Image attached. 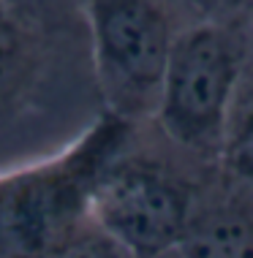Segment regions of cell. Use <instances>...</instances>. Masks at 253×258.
<instances>
[{"instance_id":"obj_1","label":"cell","mask_w":253,"mask_h":258,"mask_svg":"<svg viewBox=\"0 0 253 258\" xmlns=\"http://www.w3.org/2000/svg\"><path fill=\"white\" fill-rule=\"evenodd\" d=\"M104 117L84 0H0V171L68 150Z\"/></svg>"},{"instance_id":"obj_2","label":"cell","mask_w":253,"mask_h":258,"mask_svg":"<svg viewBox=\"0 0 253 258\" xmlns=\"http://www.w3.org/2000/svg\"><path fill=\"white\" fill-rule=\"evenodd\" d=\"M218 163L196 158L147 122H123L90 182L87 212L139 258L177 253L193 201Z\"/></svg>"},{"instance_id":"obj_3","label":"cell","mask_w":253,"mask_h":258,"mask_svg":"<svg viewBox=\"0 0 253 258\" xmlns=\"http://www.w3.org/2000/svg\"><path fill=\"white\" fill-rule=\"evenodd\" d=\"M250 44L253 19L201 17L174 44L153 125L207 163H221Z\"/></svg>"},{"instance_id":"obj_4","label":"cell","mask_w":253,"mask_h":258,"mask_svg":"<svg viewBox=\"0 0 253 258\" xmlns=\"http://www.w3.org/2000/svg\"><path fill=\"white\" fill-rule=\"evenodd\" d=\"M84 19L104 111L153 120L174 44L199 14L180 0H84Z\"/></svg>"},{"instance_id":"obj_5","label":"cell","mask_w":253,"mask_h":258,"mask_svg":"<svg viewBox=\"0 0 253 258\" xmlns=\"http://www.w3.org/2000/svg\"><path fill=\"white\" fill-rule=\"evenodd\" d=\"M120 128L107 114L68 150L0 171V258H44L90 218V182Z\"/></svg>"},{"instance_id":"obj_6","label":"cell","mask_w":253,"mask_h":258,"mask_svg":"<svg viewBox=\"0 0 253 258\" xmlns=\"http://www.w3.org/2000/svg\"><path fill=\"white\" fill-rule=\"evenodd\" d=\"M177 255L253 258V182L218 163L193 201Z\"/></svg>"},{"instance_id":"obj_7","label":"cell","mask_w":253,"mask_h":258,"mask_svg":"<svg viewBox=\"0 0 253 258\" xmlns=\"http://www.w3.org/2000/svg\"><path fill=\"white\" fill-rule=\"evenodd\" d=\"M221 166L234 177L253 182V44L240 90H237L234 109L229 117V131L221 150Z\"/></svg>"},{"instance_id":"obj_8","label":"cell","mask_w":253,"mask_h":258,"mask_svg":"<svg viewBox=\"0 0 253 258\" xmlns=\"http://www.w3.org/2000/svg\"><path fill=\"white\" fill-rule=\"evenodd\" d=\"M44 258H139L125 245L109 236L101 226L87 218L74 228L55 250H49Z\"/></svg>"},{"instance_id":"obj_9","label":"cell","mask_w":253,"mask_h":258,"mask_svg":"<svg viewBox=\"0 0 253 258\" xmlns=\"http://www.w3.org/2000/svg\"><path fill=\"white\" fill-rule=\"evenodd\" d=\"M205 19H253V0H180Z\"/></svg>"},{"instance_id":"obj_10","label":"cell","mask_w":253,"mask_h":258,"mask_svg":"<svg viewBox=\"0 0 253 258\" xmlns=\"http://www.w3.org/2000/svg\"><path fill=\"white\" fill-rule=\"evenodd\" d=\"M164 258H180L177 253H169V255H164Z\"/></svg>"}]
</instances>
